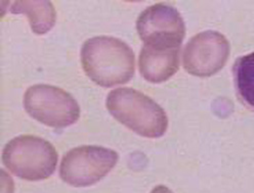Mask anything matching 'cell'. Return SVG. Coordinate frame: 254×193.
<instances>
[{"label": "cell", "instance_id": "obj_8", "mask_svg": "<svg viewBox=\"0 0 254 193\" xmlns=\"http://www.w3.org/2000/svg\"><path fill=\"white\" fill-rule=\"evenodd\" d=\"M181 48L144 45L139 54L138 68L141 76L151 83H162L180 68Z\"/></svg>", "mask_w": 254, "mask_h": 193}, {"label": "cell", "instance_id": "obj_1", "mask_svg": "<svg viewBox=\"0 0 254 193\" xmlns=\"http://www.w3.org/2000/svg\"><path fill=\"white\" fill-rule=\"evenodd\" d=\"M134 53L128 44L110 36L86 40L81 48L85 74L102 87L126 84L134 75Z\"/></svg>", "mask_w": 254, "mask_h": 193}, {"label": "cell", "instance_id": "obj_3", "mask_svg": "<svg viewBox=\"0 0 254 193\" xmlns=\"http://www.w3.org/2000/svg\"><path fill=\"white\" fill-rule=\"evenodd\" d=\"M2 162L19 178L40 181L49 178L56 171L58 152L45 139L21 135L11 139L4 146Z\"/></svg>", "mask_w": 254, "mask_h": 193}, {"label": "cell", "instance_id": "obj_5", "mask_svg": "<svg viewBox=\"0 0 254 193\" xmlns=\"http://www.w3.org/2000/svg\"><path fill=\"white\" fill-rule=\"evenodd\" d=\"M118 162V153L102 146H79L69 150L60 166L64 182L74 187H87L102 180Z\"/></svg>", "mask_w": 254, "mask_h": 193}, {"label": "cell", "instance_id": "obj_10", "mask_svg": "<svg viewBox=\"0 0 254 193\" xmlns=\"http://www.w3.org/2000/svg\"><path fill=\"white\" fill-rule=\"evenodd\" d=\"M233 71L238 95L254 109V51L238 58Z\"/></svg>", "mask_w": 254, "mask_h": 193}, {"label": "cell", "instance_id": "obj_6", "mask_svg": "<svg viewBox=\"0 0 254 193\" xmlns=\"http://www.w3.org/2000/svg\"><path fill=\"white\" fill-rule=\"evenodd\" d=\"M136 30L145 45L181 48L186 26L181 13L173 6L157 3L142 11L136 21Z\"/></svg>", "mask_w": 254, "mask_h": 193}, {"label": "cell", "instance_id": "obj_11", "mask_svg": "<svg viewBox=\"0 0 254 193\" xmlns=\"http://www.w3.org/2000/svg\"><path fill=\"white\" fill-rule=\"evenodd\" d=\"M151 193H173L169 188H167L166 186H163V185H159V186H156L152 191Z\"/></svg>", "mask_w": 254, "mask_h": 193}, {"label": "cell", "instance_id": "obj_4", "mask_svg": "<svg viewBox=\"0 0 254 193\" xmlns=\"http://www.w3.org/2000/svg\"><path fill=\"white\" fill-rule=\"evenodd\" d=\"M24 107L32 118L53 128H65L80 117V107L70 93L46 84L27 89Z\"/></svg>", "mask_w": 254, "mask_h": 193}, {"label": "cell", "instance_id": "obj_2", "mask_svg": "<svg viewBox=\"0 0 254 193\" xmlns=\"http://www.w3.org/2000/svg\"><path fill=\"white\" fill-rule=\"evenodd\" d=\"M106 106L118 122L147 138L161 137L167 130L164 109L146 94L132 88H117L108 94Z\"/></svg>", "mask_w": 254, "mask_h": 193}, {"label": "cell", "instance_id": "obj_9", "mask_svg": "<svg viewBox=\"0 0 254 193\" xmlns=\"http://www.w3.org/2000/svg\"><path fill=\"white\" fill-rule=\"evenodd\" d=\"M12 13H23L27 15L32 31L38 35L45 34L56 24L57 13L55 6L51 1H29L19 0L14 1L10 7Z\"/></svg>", "mask_w": 254, "mask_h": 193}, {"label": "cell", "instance_id": "obj_7", "mask_svg": "<svg viewBox=\"0 0 254 193\" xmlns=\"http://www.w3.org/2000/svg\"><path fill=\"white\" fill-rule=\"evenodd\" d=\"M231 46L225 35L216 31H204L187 43L183 64L185 70L197 77H209L225 67Z\"/></svg>", "mask_w": 254, "mask_h": 193}]
</instances>
